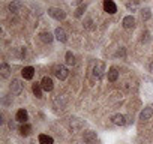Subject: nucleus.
Returning <instances> with one entry per match:
<instances>
[{"label":"nucleus","instance_id":"f257e3e1","mask_svg":"<svg viewBox=\"0 0 153 144\" xmlns=\"http://www.w3.org/2000/svg\"><path fill=\"white\" fill-rule=\"evenodd\" d=\"M53 72H54V75H56L60 81H65V80L68 78V75H69L68 68L63 66V65H56V66L53 68Z\"/></svg>","mask_w":153,"mask_h":144},{"label":"nucleus","instance_id":"f03ea898","mask_svg":"<svg viewBox=\"0 0 153 144\" xmlns=\"http://www.w3.org/2000/svg\"><path fill=\"white\" fill-rule=\"evenodd\" d=\"M48 15L57 21H63L66 18V12L60 8H48Z\"/></svg>","mask_w":153,"mask_h":144},{"label":"nucleus","instance_id":"7ed1b4c3","mask_svg":"<svg viewBox=\"0 0 153 144\" xmlns=\"http://www.w3.org/2000/svg\"><path fill=\"white\" fill-rule=\"evenodd\" d=\"M9 90H11V93L15 95V96L21 95V93H23V84H21V81H20L18 78H14L12 83H11V86H9Z\"/></svg>","mask_w":153,"mask_h":144},{"label":"nucleus","instance_id":"20e7f679","mask_svg":"<svg viewBox=\"0 0 153 144\" xmlns=\"http://www.w3.org/2000/svg\"><path fill=\"white\" fill-rule=\"evenodd\" d=\"M104 72H105V63L104 62H96V65L93 68V75L96 77V80H101L104 77Z\"/></svg>","mask_w":153,"mask_h":144},{"label":"nucleus","instance_id":"39448f33","mask_svg":"<svg viewBox=\"0 0 153 144\" xmlns=\"http://www.w3.org/2000/svg\"><path fill=\"white\" fill-rule=\"evenodd\" d=\"M104 11L107 14L113 15V14L117 12V6H116V3L113 2V0H104Z\"/></svg>","mask_w":153,"mask_h":144},{"label":"nucleus","instance_id":"423d86ee","mask_svg":"<svg viewBox=\"0 0 153 144\" xmlns=\"http://www.w3.org/2000/svg\"><path fill=\"white\" fill-rule=\"evenodd\" d=\"M15 120L18 122V123H27V120H29V114H27V111L24 110V108H21V110H18L17 111V114H15Z\"/></svg>","mask_w":153,"mask_h":144},{"label":"nucleus","instance_id":"0eeeda50","mask_svg":"<svg viewBox=\"0 0 153 144\" xmlns=\"http://www.w3.org/2000/svg\"><path fill=\"white\" fill-rule=\"evenodd\" d=\"M152 116H153V107H144L140 113V120H143V122L149 120V119H152Z\"/></svg>","mask_w":153,"mask_h":144},{"label":"nucleus","instance_id":"6e6552de","mask_svg":"<svg viewBox=\"0 0 153 144\" xmlns=\"http://www.w3.org/2000/svg\"><path fill=\"white\" fill-rule=\"evenodd\" d=\"M107 77H108V81H111V83L117 81V78H119V69L116 66H111L108 69V72H107Z\"/></svg>","mask_w":153,"mask_h":144},{"label":"nucleus","instance_id":"1a4fd4ad","mask_svg":"<svg viewBox=\"0 0 153 144\" xmlns=\"http://www.w3.org/2000/svg\"><path fill=\"white\" fill-rule=\"evenodd\" d=\"M41 86H42V89H44L45 92H51V90H53V87H54L53 80H51L50 77H44V78L41 80Z\"/></svg>","mask_w":153,"mask_h":144},{"label":"nucleus","instance_id":"9d476101","mask_svg":"<svg viewBox=\"0 0 153 144\" xmlns=\"http://www.w3.org/2000/svg\"><path fill=\"white\" fill-rule=\"evenodd\" d=\"M54 36H56V39H57L59 42H66V41H68V35H66V32H65L62 27H57V29H56Z\"/></svg>","mask_w":153,"mask_h":144},{"label":"nucleus","instance_id":"9b49d317","mask_svg":"<svg viewBox=\"0 0 153 144\" xmlns=\"http://www.w3.org/2000/svg\"><path fill=\"white\" fill-rule=\"evenodd\" d=\"M54 35L53 33H50V32H41L39 33V39L44 42V44H51L53 41H54Z\"/></svg>","mask_w":153,"mask_h":144},{"label":"nucleus","instance_id":"f8f14e48","mask_svg":"<svg viewBox=\"0 0 153 144\" xmlns=\"http://www.w3.org/2000/svg\"><path fill=\"white\" fill-rule=\"evenodd\" d=\"M21 75H23L24 80H32V78L35 77V69H33L32 66H26V68L21 71Z\"/></svg>","mask_w":153,"mask_h":144},{"label":"nucleus","instance_id":"ddd939ff","mask_svg":"<svg viewBox=\"0 0 153 144\" xmlns=\"http://www.w3.org/2000/svg\"><path fill=\"white\" fill-rule=\"evenodd\" d=\"M123 27L125 29H134L135 27V18L132 17V15H126L125 18H123Z\"/></svg>","mask_w":153,"mask_h":144},{"label":"nucleus","instance_id":"4468645a","mask_svg":"<svg viewBox=\"0 0 153 144\" xmlns=\"http://www.w3.org/2000/svg\"><path fill=\"white\" fill-rule=\"evenodd\" d=\"M111 120H113V123L117 125V126L126 125V116H123V114H114V116L111 117Z\"/></svg>","mask_w":153,"mask_h":144},{"label":"nucleus","instance_id":"2eb2a0df","mask_svg":"<svg viewBox=\"0 0 153 144\" xmlns=\"http://www.w3.org/2000/svg\"><path fill=\"white\" fill-rule=\"evenodd\" d=\"M84 141L87 143V144H93L95 141H96V138H98V135H96V132H93V131H87V132H84Z\"/></svg>","mask_w":153,"mask_h":144},{"label":"nucleus","instance_id":"dca6fc26","mask_svg":"<svg viewBox=\"0 0 153 144\" xmlns=\"http://www.w3.org/2000/svg\"><path fill=\"white\" fill-rule=\"evenodd\" d=\"M0 75H2V78H9L11 68H9L8 63H2V65H0Z\"/></svg>","mask_w":153,"mask_h":144},{"label":"nucleus","instance_id":"f3484780","mask_svg":"<svg viewBox=\"0 0 153 144\" xmlns=\"http://www.w3.org/2000/svg\"><path fill=\"white\" fill-rule=\"evenodd\" d=\"M30 134H32V126L29 123H23L20 126V135L21 137H29Z\"/></svg>","mask_w":153,"mask_h":144},{"label":"nucleus","instance_id":"a211bd4d","mask_svg":"<svg viewBox=\"0 0 153 144\" xmlns=\"http://www.w3.org/2000/svg\"><path fill=\"white\" fill-rule=\"evenodd\" d=\"M83 126H84V122L80 120V119H72V120H71V128H72V131H80Z\"/></svg>","mask_w":153,"mask_h":144},{"label":"nucleus","instance_id":"6ab92c4d","mask_svg":"<svg viewBox=\"0 0 153 144\" xmlns=\"http://www.w3.org/2000/svg\"><path fill=\"white\" fill-rule=\"evenodd\" d=\"M32 90H33V95L38 98V99H41L42 98V86H41V83H35L33 86H32Z\"/></svg>","mask_w":153,"mask_h":144},{"label":"nucleus","instance_id":"aec40b11","mask_svg":"<svg viewBox=\"0 0 153 144\" xmlns=\"http://www.w3.org/2000/svg\"><path fill=\"white\" fill-rule=\"evenodd\" d=\"M38 140H39V144H54V140L50 135H45V134H41L38 137Z\"/></svg>","mask_w":153,"mask_h":144},{"label":"nucleus","instance_id":"412c9836","mask_svg":"<svg viewBox=\"0 0 153 144\" xmlns=\"http://www.w3.org/2000/svg\"><path fill=\"white\" fill-rule=\"evenodd\" d=\"M54 102H56V105H59L60 108H65L66 107V98H65V95H57L56 98H54Z\"/></svg>","mask_w":153,"mask_h":144},{"label":"nucleus","instance_id":"4be33fe9","mask_svg":"<svg viewBox=\"0 0 153 144\" xmlns=\"http://www.w3.org/2000/svg\"><path fill=\"white\" fill-rule=\"evenodd\" d=\"M65 60H66V65H69V66H74L75 65V56L72 54V51H68L66 53Z\"/></svg>","mask_w":153,"mask_h":144},{"label":"nucleus","instance_id":"5701e85b","mask_svg":"<svg viewBox=\"0 0 153 144\" xmlns=\"http://www.w3.org/2000/svg\"><path fill=\"white\" fill-rule=\"evenodd\" d=\"M140 5V0H129V2H126V8L129 11H135Z\"/></svg>","mask_w":153,"mask_h":144},{"label":"nucleus","instance_id":"b1692460","mask_svg":"<svg viewBox=\"0 0 153 144\" xmlns=\"http://www.w3.org/2000/svg\"><path fill=\"white\" fill-rule=\"evenodd\" d=\"M140 12H141V18H143V20H146V21L152 17V12H150V9H149V8H143Z\"/></svg>","mask_w":153,"mask_h":144},{"label":"nucleus","instance_id":"393cba45","mask_svg":"<svg viewBox=\"0 0 153 144\" xmlns=\"http://www.w3.org/2000/svg\"><path fill=\"white\" fill-rule=\"evenodd\" d=\"M84 11H86V5H81V6H78L75 9V12H74V15L76 17V18H80L83 14H84Z\"/></svg>","mask_w":153,"mask_h":144},{"label":"nucleus","instance_id":"a878e982","mask_svg":"<svg viewBox=\"0 0 153 144\" xmlns=\"http://www.w3.org/2000/svg\"><path fill=\"white\" fill-rule=\"evenodd\" d=\"M18 9H20V2H17V0H14V2H12V3L9 5V11L15 14V12H18Z\"/></svg>","mask_w":153,"mask_h":144},{"label":"nucleus","instance_id":"bb28decb","mask_svg":"<svg viewBox=\"0 0 153 144\" xmlns=\"http://www.w3.org/2000/svg\"><path fill=\"white\" fill-rule=\"evenodd\" d=\"M149 41H150V33L146 30V32H143V35H141V42H143V44H147Z\"/></svg>","mask_w":153,"mask_h":144},{"label":"nucleus","instance_id":"cd10ccee","mask_svg":"<svg viewBox=\"0 0 153 144\" xmlns=\"http://www.w3.org/2000/svg\"><path fill=\"white\" fill-rule=\"evenodd\" d=\"M92 24H93L92 18H87V20L84 21V27H86L87 30H92V29H93V26H92Z\"/></svg>","mask_w":153,"mask_h":144},{"label":"nucleus","instance_id":"c85d7f7f","mask_svg":"<svg viewBox=\"0 0 153 144\" xmlns=\"http://www.w3.org/2000/svg\"><path fill=\"white\" fill-rule=\"evenodd\" d=\"M116 56H117V57H120V56H122V57H125V48H120V50L116 53Z\"/></svg>","mask_w":153,"mask_h":144},{"label":"nucleus","instance_id":"c756f323","mask_svg":"<svg viewBox=\"0 0 153 144\" xmlns=\"http://www.w3.org/2000/svg\"><path fill=\"white\" fill-rule=\"evenodd\" d=\"M134 123V116H126V125Z\"/></svg>","mask_w":153,"mask_h":144},{"label":"nucleus","instance_id":"7c9ffc66","mask_svg":"<svg viewBox=\"0 0 153 144\" xmlns=\"http://www.w3.org/2000/svg\"><path fill=\"white\" fill-rule=\"evenodd\" d=\"M9 128H11V129H15V128H17V126H15V122L11 120V122H9Z\"/></svg>","mask_w":153,"mask_h":144},{"label":"nucleus","instance_id":"2f4dec72","mask_svg":"<svg viewBox=\"0 0 153 144\" xmlns=\"http://www.w3.org/2000/svg\"><path fill=\"white\" fill-rule=\"evenodd\" d=\"M21 57H23V59L26 57V48H24V47L21 48Z\"/></svg>","mask_w":153,"mask_h":144},{"label":"nucleus","instance_id":"473e14b6","mask_svg":"<svg viewBox=\"0 0 153 144\" xmlns=\"http://www.w3.org/2000/svg\"><path fill=\"white\" fill-rule=\"evenodd\" d=\"M150 72H152V75H153V62L150 63Z\"/></svg>","mask_w":153,"mask_h":144},{"label":"nucleus","instance_id":"72a5a7b5","mask_svg":"<svg viewBox=\"0 0 153 144\" xmlns=\"http://www.w3.org/2000/svg\"><path fill=\"white\" fill-rule=\"evenodd\" d=\"M30 144H33V143H30Z\"/></svg>","mask_w":153,"mask_h":144}]
</instances>
